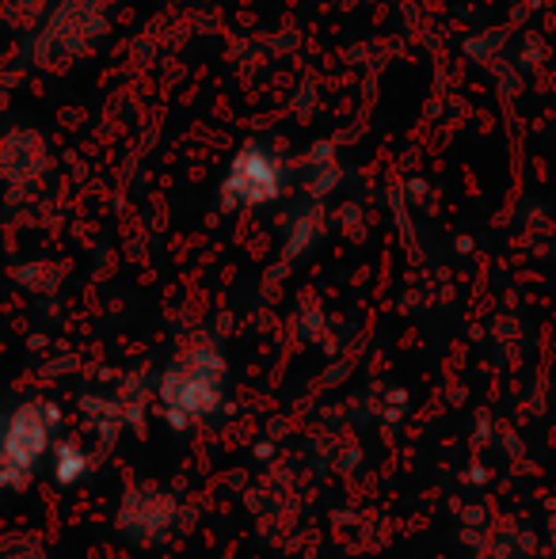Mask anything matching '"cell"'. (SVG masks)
Masks as SVG:
<instances>
[{"label":"cell","instance_id":"6da1fadb","mask_svg":"<svg viewBox=\"0 0 556 559\" xmlns=\"http://www.w3.org/2000/svg\"><path fill=\"white\" fill-rule=\"evenodd\" d=\"M229 369L214 346H191L164 366L156 381V412L171 430H194L210 423L225 404Z\"/></svg>","mask_w":556,"mask_h":559},{"label":"cell","instance_id":"7a4b0ae2","mask_svg":"<svg viewBox=\"0 0 556 559\" xmlns=\"http://www.w3.org/2000/svg\"><path fill=\"white\" fill-rule=\"evenodd\" d=\"M61 407L54 400H23L0 412V491H23L61 438Z\"/></svg>","mask_w":556,"mask_h":559},{"label":"cell","instance_id":"3957f363","mask_svg":"<svg viewBox=\"0 0 556 559\" xmlns=\"http://www.w3.org/2000/svg\"><path fill=\"white\" fill-rule=\"evenodd\" d=\"M184 525V502L176 491L153 479H134L122 487L119 507H115V530L134 548H161Z\"/></svg>","mask_w":556,"mask_h":559},{"label":"cell","instance_id":"277c9868","mask_svg":"<svg viewBox=\"0 0 556 559\" xmlns=\"http://www.w3.org/2000/svg\"><path fill=\"white\" fill-rule=\"evenodd\" d=\"M92 468H96V456H92V449L84 442H76V438H58V442H54L50 472H54V484L58 487L84 484V479L92 476Z\"/></svg>","mask_w":556,"mask_h":559},{"label":"cell","instance_id":"5b68a950","mask_svg":"<svg viewBox=\"0 0 556 559\" xmlns=\"http://www.w3.org/2000/svg\"><path fill=\"white\" fill-rule=\"evenodd\" d=\"M0 559H50L35 533H8L0 540Z\"/></svg>","mask_w":556,"mask_h":559}]
</instances>
